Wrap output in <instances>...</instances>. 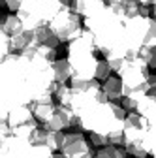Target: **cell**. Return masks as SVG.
<instances>
[{"mask_svg":"<svg viewBox=\"0 0 156 158\" xmlns=\"http://www.w3.org/2000/svg\"><path fill=\"white\" fill-rule=\"evenodd\" d=\"M79 118V128L88 134H102V135H113L121 134L124 130V118L126 111L122 106L107 102V104H98L92 109L85 111Z\"/></svg>","mask_w":156,"mask_h":158,"instance_id":"obj_1","label":"cell"},{"mask_svg":"<svg viewBox=\"0 0 156 158\" xmlns=\"http://www.w3.org/2000/svg\"><path fill=\"white\" fill-rule=\"evenodd\" d=\"M96 42L94 36L83 28L81 36L75 38L73 42L68 44V56L66 60L70 62L73 70V77L79 79H96Z\"/></svg>","mask_w":156,"mask_h":158,"instance_id":"obj_2","label":"cell"},{"mask_svg":"<svg viewBox=\"0 0 156 158\" xmlns=\"http://www.w3.org/2000/svg\"><path fill=\"white\" fill-rule=\"evenodd\" d=\"M49 28L51 32L60 40V44H70L73 42L75 38H79L81 32H83V27H81V17L75 15L72 11V6H66L60 13H58L53 21L49 23Z\"/></svg>","mask_w":156,"mask_h":158,"instance_id":"obj_3","label":"cell"},{"mask_svg":"<svg viewBox=\"0 0 156 158\" xmlns=\"http://www.w3.org/2000/svg\"><path fill=\"white\" fill-rule=\"evenodd\" d=\"M60 152L64 156H68V158H81V156L90 154L94 151H92L90 141L85 137V134H81V132H70V134L64 135V143H62Z\"/></svg>","mask_w":156,"mask_h":158,"instance_id":"obj_4","label":"cell"},{"mask_svg":"<svg viewBox=\"0 0 156 158\" xmlns=\"http://www.w3.org/2000/svg\"><path fill=\"white\" fill-rule=\"evenodd\" d=\"M30 151H32L30 141L19 139L15 135L0 143V158H30Z\"/></svg>","mask_w":156,"mask_h":158,"instance_id":"obj_5","label":"cell"},{"mask_svg":"<svg viewBox=\"0 0 156 158\" xmlns=\"http://www.w3.org/2000/svg\"><path fill=\"white\" fill-rule=\"evenodd\" d=\"M28 106H30V109L34 113V118H36L38 124H45L51 118V115L55 113V109H56V104H55L53 96H43V98H40V100L30 102Z\"/></svg>","mask_w":156,"mask_h":158,"instance_id":"obj_6","label":"cell"},{"mask_svg":"<svg viewBox=\"0 0 156 158\" xmlns=\"http://www.w3.org/2000/svg\"><path fill=\"white\" fill-rule=\"evenodd\" d=\"M105 8V0H72V11L83 19L94 17Z\"/></svg>","mask_w":156,"mask_h":158,"instance_id":"obj_7","label":"cell"},{"mask_svg":"<svg viewBox=\"0 0 156 158\" xmlns=\"http://www.w3.org/2000/svg\"><path fill=\"white\" fill-rule=\"evenodd\" d=\"M32 121H36V118H34V113H32L30 106H17V107H13V109L8 113V117H6V123L10 124L11 130L23 126V124H28V123H32Z\"/></svg>","mask_w":156,"mask_h":158,"instance_id":"obj_8","label":"cell"},{"mask_svg":"<svg viewBox=\"0 0 156 158\" xmlns=\"http://www.w3.org/2000/svg\"><path fill=\"white\" fill-rule=\"evenodd\" d=\"M102 92L105 94L107 102H119L124 98V89H122V81L121 77H109L107 81L102 83Z\"/></svg>","mask_w":156,"mask_h":158,"instance_id":"obj_9","label":"cell"},{"mask_svg":"<svg viewBox=\"0 0 156 158\" xmlns=\"http://www.w3.org/2000/svg\"><path fill=\"white\" fill-rule=\"evenodd\" d=\"M10 44H11V53H23L32 45H40L34 36V30H23L21 34L10 38Z\"/></svg>","mask_w":156,"mask_h":158,"instance_id":"obj_10","label":"cell"},{"mask_svg":"<svg viewBox=\"0 0 156 158\" xmlns=\"http://www.w3.org/2000/svg\"><path fill=\"white\" fill-rule=\"evenodd\" d=\"M23 30H25V27L21 23V19L17 17V13H10V15L0 17V32H4L10 38H13L17 34H21Z\"/></svg>","mask_w":156,"mask_h":158,"instance_id":"obj_11","label":"cell"},{"mask_svg":"<svg viewBox=\"0 0 156 158\" xmlns=\"http://www.w3.org/2000/svg\"><path fill=\"white\" fill-rule=\"evenodd\" d=\"M135 113H139L141 117L147 118V123L150 126L156 124V98L152 96H143L141 100L138 102V109H135Z\"/></svg>","mask_w":156,"mask_h":158,"instance_id":"obj_12","label":"cell"},{"mask_svg":"<svg viewBox=\"0 0 156 158\" xmlns=\"http://www.w3.org/2000/svg\"><path fill=\"white\" fill-rule=\"evenodd\" d=\"M53 75H55V81L58 85H64L66 81H70V79L73 77V70H72V66H70V62L66 60V58L55 60V64H53Z\"/></svg>","mask_w":156,"mask_h":158,"instance_id":"obj_13","label":"cell"},{"mask_svg":"<svg viewBox=\"0 0 156 158\" xmlns=\"http://www.w3.org/2000/svg\"><path fill=\"white\" fill-rule=\"evenodd\" d=\"M56 106H62V107H72V100H73V90L70 85H58L56 92L53 94Z\"/></svg>","mask_w":156,"mask_h":158,"instance_id":"obj_14","label":"cell"},{"mask_svg":"<svg viewBox=\"0 0 156 158\" xmlns=\"http://www.w3.org/2000/svg\"><path fill=\"white\" fill-rule=\"evenodd\" d=\"M94 158H128V154L122 147L107 145V147H102V149H96Z\"/></svg>","mask_w":156,"mask_h":158,"instance_id":"obj_15","label":"cell"},{"mask_svg":"<svg viewBox=\"0 0 156 158\" xmlns=\"http://www.w3.org/2000/svg\"><path fill=\"white\" fill-rule=\"evenodd\" d=\"M64 132H49L47 130V134H45V147L47 149H51L53 152H58L62 149V143H64Z\"/></svg>","mask_w":156,"mask_h":158,"instance_id":"obj_16","label":"cell"},{"mask_svg":"<svg viewBox=\"0 0 156 158\" xmlns=\"http://www.w3.org/2000/svg\"><path fill=\"white\" fill-rule=\"evenodd\" d=\"M143 47H149V49L156 47V19L154 17L149 19V30H147V38H145Z\"/></svg>","mask_w":156,"mask_h":158,"instance_id":"obj_17","label":"cell"},{"mask_svg":"<svg viewBox=\"0 0 156 158\" xmlns=\"http://www.w3.org/2000/svg\"><path fill=\"white\" fill-rule=\"evenodd\" d=\"M111 77V68L107 64V60L104 58V60H98V66H96V79L98 81H107V79Z\"/></svg>","mask_w":156,"mask_h":158,"instance_id":"obj_18","label":"cell"},{"mask_svg":"<svg viewBox=\"0 0 156 158\" xmlns=\"http://www.w3.org/2000/svg\"><path fill=\"white\" fill-rule=\"evenodd\" d=\"M53 154L55 152L45 145H32V151H30V158H53Z\"/></svg>","mask_w":156,"mask_h":158,"instance_id":"obj_19","label":"cell"},{"mask_svg":"<svg viewBox=\"0 0 156 158\" xmlns=\"http://www.w3.org/2000/svg\"><path fill=\"white\" fill-rule=\"evenodd\" d=\"M88 141H90L92 147L102 149V147H107L109 145V137L107 135H102V134H90L88 135Z\"/></svg>","mask_w":156,"mask_h":158,"instance_id":"obj_20","label":"cell"},{"mask_svg":"<svg viewBox=\"0 0 156 158\" xmlns=\"http://www.w3.org/2000/svg\"><path fill=\"white\" fill-rule=\"evenodd\" d=\"M149 96L156 98V73L149 75Z\"/></svg>","mask_w":156,"mask_h":158,"instance_id":"obj_21","label":"cell"},{"mask_svg":"<svg viewBox=\"0 0 156 158\" xmlns=\"http://www.w3.org/2000/svg\"><path fill=\"white\" fill-rule=\"evenodd\" d=\"M21 4H23V0H6V8L10 11H19Z\"/></svg>","mask_w":156,"mask_h":158,"instance_id":"obj_22","label":"cell"},{"mask_svg":"<svg viewBox=\"0 0 156 158\" xmlns=\"http://www.w3.org/2000/svg\"><path fill=\"white\" fill-rule=\"evenodd\" d=\"M149 68H156V47L152 49V55H150V62H149Z\"/></svg>","mask_w":156,"mask_h":158,"instance_id":"obj_23","label":"cell"},{"mask_svg":"<svg viewBox=\"0 0 156 158\" xmlns=\"http://www.w3.org/2000/svg\"><path fill=\"white\" fill-rule=\"evenodd\" d=\"M139 2V6H145V8H149L150 4H152V0H138Z\"/></svg>","mask_w":156,"mask_h":158,"instance_id":"obj_24","label":"cell"},{"mask_svg":"<svg viewBox=\"0 0 156 158\" xmlns=\"http://www.w3.org/2000/svg\"><path fill=\"white\" fill-rule=\"evenodd\" d=\"M53 158H68V156H64L62 152H55V154H53Z\"/></svg>","mask_w":156,"mask_h":158,"instance_id":"obj_25","label":"cell"},{"mask_svg":"<svg viewBox=\"0 0 156 158\" xmlns=\"http://www.w3.org/2000/svg\"><path fill=\"white\" fill-rule=\"evenodd\" d=\"M81 158H94V152H90V154H85V156H81Z\"/></svg>","mask_w":156,"mask_h":158,"instance_id":"obj_26","label":"cell"},{"mask_svg":"<svg viewBox=\"0 0 156 158\" xmlns=\"http://www.w3.org/2000/svg\"><path fill=\"white\" fill-rule=\"evenodd\" d=\"M62 4H66V6H72V0H62Z\"/></svg>","mask_w":156,"mask_h":158,"instance_id":"obj_27","label":"cell"},{"mask_svg":"<svg viewBox=\"0 0 156 158\" xmlns=\"http://www.w3.org/2000/svg\"><path fill=\"white\" fill-rule=\"evenodd\" d=\"M6 6V0H0V8H4Z\"/></svg>","mask_w":156,"mask_h":158,"instance_id":"obj_28","label":"cell"},{"mask_svg":"<svg viewBox=\"0 0 156 158\" xmlns=\"http://www.w3.org/2000/svg\"><path fill=\"white\" fill-rule=\"evenodd\" d=\"M152 15H154V19H156V6H152Z\"/></svg>","mask_w":156,"mask_h":158,"instance_id":"obj_29","label":"cell"},{"mask_svg":"<svg viewBox=\"0 0 156 158\" xmlns=\"http://www.w3.org/2000/svg\"><path fill=\"white\" fill-rule=\"evenodd\" d=\"M152 6H156V0H152Z\"/></svg>","mask_w":156,"mask_h":158,"instance_id":"obj_30","label":"cell"},{"mask_svg":"<svg viewBox=\"0 0 156 158\" xmlns=\"http://www.w3.org/2000/svg\"><path fill=\"white\" fill-rule=\"evenodd\" d=\"M147 158H156V156H147Z\"/></svg>","mask_w":156,"mask_h":158,"instance_id":"obj_31","label":"cell"}]
</instances>
